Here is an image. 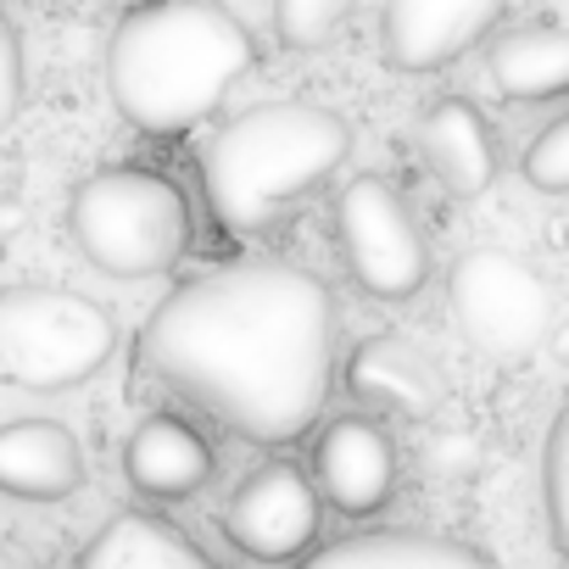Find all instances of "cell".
<instances>
[{
    "label": "cell",
    "mask_w": 569,
    "mask_h": 569,
    "mask_svg": "<svg viewBox=\"0 0 569 569\" xmlns=\"http://www.w3.org/2000/svg\"><path fill=\"white\" fill-rule=\"evenodd\" d=\"M486 73L508 101H558L569 90V34L552 18H530L502 29L486 46Z\"/></svg>",
    "instance_id": "14"
},
{
    "label": "cell",
    "mask_w": 569,
    "mask_h": 569,
    "mask_svg": "<svg viewBox=\"0 0 569 569\" xmlns=\"http://www.w3.org/2000/svg\"><path fill=\"white\" fill-rule=\"evenodd\" d=\"M352 12H358V0H273V29H279L284 46L313 51V46H325Z\"/></svg>",
    "instance_id": "18"
},
{
    "label": "cell",
    "mask_w": 569,
    "mask_h": 569,
    "mask_svg": "<svg viewBox=\"0 0 569 569\" xmlns=\"http://www.w3.org/2000/svg\"><path fill=\"white\" fill-rule=\"evenodd\" d=\"M123 475L134 491H146L157 502H179L212 480V447L196 425H184L173 413H151L146 425H134V436L123 447Z\"/></svg>",
    "instance_id": "13"
},
{
    "label": "cell",
    "mask_w": 569,
    "mask_h": 569,
    "mask_svg": "<svg viewBox=\"0 0 569 569\" xmlns=\"http://www.w3.org/2000/svg\"><path fill=\"white\" fill-rule=\"evenodd\" d=\"M330 212L352 279L380 302H408L430 273V246L402 190H391L380 173H358L336 190Z\"/></svg>",
    "instance_id": "7"
},
{
    "label": "cell",
    "mask_w": 569,
    "mask_h": 569,
    "mask_svg": "<svg viewBox=\"0 0 569 569\" xmlns=\"http://www.w3.org/2000/svg\"><path fill=\"white\" fill-rule=\"evenodd\" d=\"M223 536L257 563L302 558L319 536L313 475H302L297 463H257L251 475H240L223 502Z\"/></svg>",
    "instance_id": "8"
},
{
    "label": "cell",
    "mask_w": 569,
    "mask_h": 569,
    "mask_svg": "<svg viewBox=\"0 0 569 569\" xmlns=\"http://www.w3.org/2000/svg\"><path fill=\"white\" fill-rule=\"evenodd\" d=\"M0 569H40V558H29V552H18V547L0 541Z\"/></svg>",
    "instance_id": "22"
},
{
    "label": "cell",
    "mask_w": 569,
    "mask_h": 569,
    "mask_svg": "<svg viewBox=\"0 0 569 569\" xmlns=\"http://www.w3.org/2000/svg\"><path fill=\"white\" fill-rule=\"evenodd\" d=\"M447 302H452L458 336L491 363H519V358L541 352V341L552 330L547 279L502 246H475L452 262Z\"/></svg>",
    "instance_id": "6"
},
{
    "label": "cell",
    "mask_w": 569,
    "mask_h": 569,
    "mask_svg": "<svg viewBox=\"0 0 569 569\" xmlns=\"http://www.w3.org/2000/svg\"><path fill=\"white\" fill-rule=\"evenodd\" d=\"M508 0H380V46L402 73H436L480 46Z\"/></svg>",
    "instance_id": "9"
},
{
    "label": "cell",
    "mask_w": 569,
    "mask_h": 569,
    "mask_svg": "<svg viewBox=\"0 0 569 569\" xmlns=\"http://www.w3.org/2000/svg\"><path fill=\"white\" fill-rule=\"evenodd\" d=\"M79 569H218L179 525L157 513H118L79 552Z\"/></svg>",
    "instance_id": "16"
},
{
    "label": "cell",
    "mask_w": 569,
    "mask_h": 569,
    "mask_svg": "<svg viewBox=\"0 0 569 569\" xmlns=\"http://www.w3.org/2000/svg\"><path fill=\"white\" fill-rule=\"evenodd\" d=\"M84 447L57 419L0 425V491L23 502H62L84 486Z\"/></svg>",
    "instance_id": "11"
},
{
    "label": "cell",
    "mask_w": 569,
    "mask_h": 569,
    "mask_svg": "<svg viewBox=\"0 0 569 569\" xmlns=\"http://www.w3.org/2000/svg\"><path fill=\"white\" fill-rule=\"evenodd\" d=\"M118 325L101 302L62 284H7L0 291V375L23 391H68L107 369Z\"/></svg>",
    "instance_id": "5"
},
{
    "label": "cell",
    "mask_w": 569,
    "mask_h": 569,
    "mask_svg": "<svg viewBox=\"0 0 569 569\" xmlns=\"http://www.w3.org/2000/svg\"><path fill=\"white\" fill-rule=\"evenodd\" d=\"M419 151H425L430 173L447 184V196H458V201L486 196L497 179V134H491L486 112L463 96H447L419 118Z\"/></svg>",
    "instance_id": "12"
},
{
    "label": "cell",
    "mask_w": 569,
    "mask_h": 569,
    "mask_svg": "<svg viewBox=\"0 0 569 569\" xmlns=\"http://www.w3.org/2000/svg\"><path fill=\"white\" fill-rule=\"evenodd\" d=\"M563 458H569V413L547 425L541 447V513H547V541L558 558H569V508H563Z\"/></svg>",
    "instance_id": "19"
},
{
    "label": "cell",
    "mask_w": 569,
    "mask_h": 569,
    "mask_svg": "<svg viewBox=\"0 0 569 569\" xmlns=\"http://www.w3.org/2000/svg\"><path fill=\"white\" fill-rule=\"evenodd\" d=\"M313 491L319 502L363 519L397 491V447L375 419H336L313 447Z\"/></svg>",
    "instance_id": "10"
},
{
    "label": "cell",
    "mask_w": 569,
    "mask_h": 569,
    "mask_svg": "<svg viewBox=\"0 0 569 569\" xmlns=\"http://www.w3.org/2000/svg\"><path fill=\"white\" fill-rule=\"evenodd\" d=\"M73 246L112 279L168 273L190 251V201L168 173L101 168L68 201Z\"/></svg>",
    "instance_id": "4"
},
{
    "label": "cell",
    "mask_w": 569,
    "mask_h": 569,
    "mask_svg": "<svg viewBox=\"0 0 569 569\" xmlns=\"http://www.w3.org/2000/svg\"><path fill=\"white\" fill-rule=\"evenodd\" d=\"M352 386L375 408H397V413H425L436 397V375L425 369V358L408 341H386V336L352 358Z\"/></svg>",
    "instance_id": "17"
},
{
    "label": "cell",
    "mask_w": 569,
    "mask_h": 569,
    "mask_svg": "<svg viewBox=\"0 0 569 569\" xmlns=\"http://www.w3.org/2000/svg\"><path fill=\"white\" fill-rule=\"evenodd\" d=\"M347 151L352 129L341 112L313 101H262L229 118L201 157L212 218L234 234H251L273 218V207L325 184L347 162Z\"/></svg>",
    "instance_id": "3"
},
{
    "label": "cell",
    "mask_w": 569,
    "mask_h": 569,
    "mask_svg": "<svg viewBox=\"0 0 569 569\" xmlns=\"http://www.w3.org/2000/svg\"><path fill=\"white\" fill-rule=\"evenodd\" d=\"M251 34L212 0H151L112 29L107 90L140 134H184L251 68Z\"/></svg>",
    "instance_id": "2"
},
{
    "label": "cell",
    "mask_w": 569,
    "mask_h": 569,
    "mask_svg": "<svg viewBox=\"0 0 569 569\" xmlns=\"http://www.w3.org/2000/svg\"><path fill=\"white\" fill-rule=\"evenodd\" d=\"M297 569H497V563H491V552H480L475 541H458V536L369 530V536H347V541L302 558Z\"/></svg>",
    "instance_id": "15"
},
{
    "label": "cell",
    "mask_w": 569,
    "mask_h": 569,
    "mask_svg": "<svg viewBox=\"0 0 569 569\" xmlns=\"http://www.w3.org/2000/svg\"><path fill=\"white\" fill-rule=\"evenodd\" d=\"M525 179L541 196H563L569 190V118H552L530 146H525Z\"/></svg>",
    "instance_id": "20"
},
{
    "label": "cell",
    "mask_w": 569,
    "mask_h": 569,
    "mask_svg": "<svg viewBox=\"0 0 569 569\" xmlns=\"http://www.w3.org/2000/svg\"><path fill=\"white\" fill-rule=\"evenodd\" d=\"M23 107V46H18V29L0 18V129H7Z\"/></svg>",
    "instance_id": "21"
},
{
    "label": "cell",
    "mask_w": 569,
    "mask_h": 569,
    "mask_svg": "<svg viewBox=\"0 0 569 569\" xmlns=\"http://www.w3.org/2000/svg\"><path fill=\"white\" fill-rule=\"evenodd\" d=\"M140 369L223 430L284 447L319 425L336 380L330 284L279 257L184 279L140 330Z\"/></svg>",
    "instance_id": "1"
}]
</instances>
